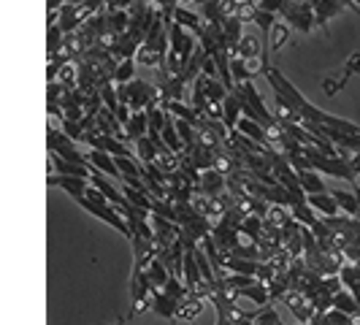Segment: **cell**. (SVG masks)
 <instances>
[{
    "label": "cell",
    "instance_id": "34",
    "mask_svg": "<svg viewBox=\"0 0 360 325\" xmlns=\"http://www.w3.org/2000/svg\"><path fill=\"white\" fill-rule=\"evenodd\" d=\"M101 103H103V108H108L111 114H117L120 101H117V84H114V82H108V84L101 87Z\"/></svg>",
    "mask_w": 360,
    "mask_h": 325
},
{
    "label": "cell",
    "instance_id": "42",
    "mask_svg": "<svg viewBox=\"0 0 360 325\" xmlns=\"http://www.w3.org/2000/svg\"><path fill=\"white\" fill-rule=\"evenodd\" d=\"M295 325H307V323H295Z\"/></svg>",
    "mask_w": 360,
    "mask_h": 325
},
{
    "label": "cell",
    "instance_id": "20",
    "mask_svg": "<svg viewBox=\"0 0 360 325\" xmlns=\"http://www.w3.org/2000/svg\"><path fill=\"white\" fill-rule=\"evenodd\" d=\"M238 234H241V238L257 244V241H260V234H263V219L255 215H244L241 217V225H238Z\"/></svg>",
    "mask_w": 360,
    "mask_h": 325
},
{
    "label": "cell",
    "instance_id": "30",
    "mask_svg": "<svg viewBox=\"0 0 360 325\" xmlns=\"http://www.w3.org/2000/svg\"><path fill=\"white\" fill-rule=\"evenodd\" d=\"M136 158H139L141 165H149V162L158 160V146L149 141V136H144V139L136 141Z\"/></svg>",
    "mask_w": 360,
    "mask_h": 325
},
{
    "label": "cell",
    "instance_id": "10",
    "mask_svg": "<svg viewBox=\"0 0 360 325\" xmlns=\"http://www.w3.org/2000/svg\"><path fill=\"white\" fill-rule=\"evenodd\" d=\"M171 22H176L179 27H184L193 38H198L203 33V19H200L198 11L193 8H184V6H176L174 14H171Z\"/></svg>",
    "mask_w": 360,
    "mask_h": 325
},
{
    "label": "cell",
    "instance_id": "13",
    "mask_svg": "<svg viewBox=\"0 0 360 325\" xmlns=\"http://www.w3.org/2000/svg\"><path fill=\"white\" fill-rule=\"evenodd\" d=\"M92 130H98V133H103V136H114V139L122 141V125H120L117 117L103 106L98 108V114H95V127H92Z\"/></svg>",
    "mask_w": 360,
    "mask_h": 325
},
{
    "label": "cell",
    "instance_id": "14",
    "mask_svg": "<svg viewBox=\"0 0 360 325\" xmlns=\"http://www.w3.org/2000/svg\"><path fill=\"white\" fill-rule=\"evenodd\" d=\"M307 203L317 212V217H323V219H330V217H339V206H336V200L330 193H320V196H307Z\"/></svg>",
    "mask_w": 360,
    "mask_h": 325
},
{
    "label": "cell",
    "instance_id": "16",
    "mask_svg": "<svg viewBox=\"0 0 360 325\" xmlns=\"http://www.w3.org/2000/svg\"><path fill=\"white\" fill-rule=\"evenodd\" d=\"M233 130H236V133H241L244 139H250V141H255V144L269 146V136H266V130H263V125H257V122H255V120H250V117H241V120L236 122Z\"/></svg>",
    "mask_w": 360,
    "mask_h": 325
},
{
    "label": "cell",
    "instance_id": "38",
    "mask_svg": "<svg viewBox=\"0 0 360 325\" xmlns=\"http://www.w3.org/2000/svg\"><path fill=\"white\" fill-rule=\"evenodd\" d=\"M352 196H355V200H358V215H355V219L360 222V184H358V181L352 184Z\"/></svg>",
    "mask_w": 360,
    "mask_h": 325
},
{
    "label": "cell",
    "instance_id": "23",
    "mask_svg": "<svg viewBox=\"0 0 360 325\" xmlns=\"http://www.w3.org/2000/svg\"><path fill=\"white\" fill-rule=\"evenodd\" d=\"M288 212H290V217H292L298 225H304V228H314V225H317V219H320L317 212H314L309 203H292Z\"/></svg>",
    "mask_w": 360,
    "mask_h": 325
},
{
    "label": "cell",
    "instance_id": "4",
    "mask_svg": "<svg viewBox=\"0 0 360 325\" xmlns=\"http://www.w3.org/2000/svg\"><path fill=\"white\" fill-rule=\"evenodd\" d=\"M279 17H282V22L288 25L290 30H292V27H295L298 33H311V30H314V11H311L309 0L307 3H290V0H285Z\"/></svg>",
    "mask_w": 360,
    "mask_h": 325
},
{
    "label": "cell",
    "instance_id": "21",
    "mask_svg": "<svg viewBox=\"0 0 360 325\" xmlns=\"http://www.w3.org/2000/svg\"><path fill=\"white\" fill-rule=\"evenodd\" d=\"M330 309H336V312H342V314H349V317H355L360 314V307L358 301L352 298V293L349 290H339L336 295H333V301H330Z\"/></svg>",
    "mask_w": 360,
    "mask_h": 325
},
{
    "label": "cell",
    "instance_id": "9",
    "mask_svg": "<svg viewBox=\"0 0 360 325\" xmlns=\"http://www.w3.org/2000/svg\"><path fill=\"white\" fill-rule=\"evenodd\" d=\"M90 184L98 190V193H101V196H103V198L108 200V203H111V206H114V209L125 203V196H122V190L117 187V181H111L108 177H103V174H95V171H92Z\"/></svg>",
    "mask_w": 360,
    "mask_h": 325
},
{
    "label": "cell",
    "instance_id": "22",
    "mask_svg": "<svg viewBox=\"0 0 360 325\" xmlns=\"http://www.w3.org/2000/svg\"><path fill=\"white\" fill-rule=\"evenodd\" d=\"M200 312H203V301H200V298H195V295H187V298L179 304L176 320H181V323H195Z\"/></svg>",
    "mask_w": 360,
    "mask_h": 325
},
{
    "label": "cell",
    "instance_id": "12",
    "mask_svg": "<svg viewBox=\"0 0 360 325\" xmlns=\"http://www.w3.org/2000/svg\"><path fill=\"white\" fill-rule=\"evenodd\" d=\"M49 184H52V187H60V190H65L73 200L84 198V193H87V187H90V181L79 179V177H49Z\"/></svg>",
    "mask_w": 360,
    "mask_h": 325
},
{
    "label": "cell",
    "instance_id": "25",
    "mask_svg": "<svg viewBox=\"0 0 360 325\" xmlns=\"http://www.w3.org/2000/svg\"><path fill=\"white\" fill-rule=\"evenodd\" d=\"M160 139H162V144L168 146L174 155H181V152H184V144H181L179 133H176V125H174V117L165 120V125H162V130H160Z\"/></svg>",
    "mask_w": 360,
    "mask_h": 325
},
{
    "label": "cell",
    "instance_id": "27",
    "mask_svg": "<svg viewBox=\"0 0 360 325\" xmlns=\"http://www.w3.org/2000/svg\"><path fill=\"white\" fill-rule=\"evenodd\" d=\"M168 276H171V274H168V269H165L160 260L155 257V260L149 263V269H146V279H149V288L155 290V293H160V290L165 288V282H168Z\"/></svg>",
    "mask_w": 360,
    "mask_h": 325
},
{
    "label": "cell",
    "instance_id": "1",
    "mask_svg": "<svg viewBox=\"0 0 360 325\" xmlns=\"http://www.w3.org/2000/svg\"><path fill=\"white\" fill-rule=\"evenodd\" d=\"M165 54H168V30H165V22L160 17H155L152 27L146 30L144 41H141V46H139L133 60L141 68H162Z\"/></svg>",
    "mask_w": 360,
    "mask_h": 325
},
{
    "label": "cell",
    "instance_id": "17",
    "mask_svg": "<svg viewBox=\"0 0 360 325\" xmlns=\"http://www.w3.org/2000/svg\"><path fill=\"white\" fill-rule=\"evenodd\" d=\"M233 54L241 57V60H260L263 44H260V38H255L252 33H241V41H238V46H236Z\"/></svg>",
    "mask_w": 360,
    "mask_h": 325
},
{
    "label": "cell",
    "instance_id": "24",
    "mask_svg": "<svg viewBox=\"0 0 360 325\" xmlns=\"http://www.w3.org/2000/svg\"><path fill=\"white\" fill-rule=\"evenodd\" d=\"M238 298H247V301H252L255 307L260 309V307H266V304H271V298H269V288L266 285H260V282H252L250 288H244V290H238L236 293Z\"/></svg>",
    "mask_w": 360,
    "mask_h": 325
},
{
    "label": "cell",
    "instance_id": "26",
    "mask_svg": "<svg viewBox=\"0 0 360 325\" xmlns=\"http://www.w3.org/2000/svg\"><path fill=\"white\" fill-rule=\"evenodd\" d=\"M328 193L333 196V200H336V206H339V212H342L344 217L358 215V200H355V196H352V193L339 190V187H333V190H328Z\"/></svg>",
    "mask_w": 360,
    "mask_h": 325
},
{
    "label": "cell",
    "instance_id": "39",
    "mask_svg": "<svg viewBox=\"0 0 360 325\" xmlns=\"http://www.w3.org/2000/svg\"><path fill=\"white\" fill-rule=\"evenodd\" d=\"M349 6H352V11H358L360 14V0H349Z\"/></svg>",
    "mask_w": 360,
    "mask_h": 325
},
{
    "label": "cell",
    "instance_id": "3",
    "mask_svg": "<svg viewBox=\"0 0 360 325\" xmlns=\"http://www.w3.org/2000/svg\"><path fill=\"white\" fill-rule=\"evenodd\" d=\"M117 101L125 103L133 114H136V111H146L149 106H160L155 84H152V82H144V79H133V82H127V84H117Z\"/></svg>",
    "mask_w": 360,
    "mask_h": 325
},
{
    "label": "cell",
    "instance_id": "33",
    "mask_svg": "<svg viewBox=\"0 0 360 325\" xmlns=\"http://www.w3.org/2000/svg\"><path fill=\"white\" fill-rule=\"evenodd\" d=\"M252 323L255 325H285L282 323V317L276 314V309L271 307V304H266V307H260L257 312H255Z\"/></svg>",
    "mask_w": 360,
    "mask_h": 325
},
{
    "label": "cell",
    "instance_id": "18",
    "mask_svg": "<svg viewBox=\"0 0 360 325\" xmlns=\"http://www.w3.org/2000/svg\"><path fill=\"white\" fill-rule=\"evenodd\" d=\"M298 181H301V190L307 193V196H320V193H328V184L323 181V177L317 174V171H298Z\"/></svg>",
    "mask_w": 360,
    "mask_h": 325
},
{
    "label": "cell",
    "instance_id": "43",
    "mask_svg": "<svg viewBox=\"0 0 360 325\" xmlns=\"http://www.w3.org/2000/svg\"><path fill=\"white\" fill-rule=\"evenodd\" d=\"M114 325H122V323H114Z\"/></svg>",
    "mask_w": 360,
    "mask_h": 325
},
{
    "label": "cell",
    "instance_id": "15",
    "mask_svg": "<svg viewBox=\"0 0 360 325\" xmlns=\"http://www.w3.org/2000/svg\"><path fill=\"white\" fill-rule=\"evenodd\" d=\"M179 304L176 298H171V295H165V293H155V298H152V314H158V317H165V320H176V312H179Z\"/></svg>",
    "mask_w": 360,
    "mask_h": 325
},
{
    "label": "cell",
    "instance_id": "31",
    "mask_svg": "<svg viewBox=\"0 0 360 325\" xmlns=\"http://www.w3.org/2000/svg\"><path fill=\"white\" fill-rule=\"evenodd\" d=\"M271 33H274V38H271L269 41V49L271 52H276V49H279V46H285V44H288V38H290V27L288 25H285V22H282V19H276V22H274V27H271Z\"/></svg>",
    "mask_w": 360,
    "mask_h": 325
},
{
    "label": "cell",
    "instance_id": "36",
    "mask_svg": "<svg viewBox=\"0 0 360 325\" xmlns=\"http://www.w3.org/2000/svg\"><path fill=\"white\" fill-rule=\"evenodd\" d=\"M290 219H292V217H290V212L285 209V206H271L269 217H266V222H269V225H274V228H279V231L288 225Z\"/></svg>",
    "mask_w": 360,
    "mask_h": 325
},
{
    "label": "cell",
    "instance_id": "8",
    "mask_svg": "<svg viewBox=\"0 0 360 325\" xmlns=\"http://www.w3.org/2000/svg\"><path fill=\"white\" fill-rule=\"evenodd\" d=\"M84 160H87L90 171H95V174H103V177H108L111 181H117V184L122 181L120 171H117V165H114V158H111V155H106V152L90 149V152L84 155Z\"/></svg>",
    "mask_w": 360,
    "mask_h": 325
},
{
    "label": "cell",
    "instance_id": "2",
    "mask_svg": "<svg viewBox=\"0 0 360 325\" xmlns=\"http://www.w3.org/2000/svg\"><path fill=\"white\" fill-rule=\"evenodd\" d=\"M238 98V103H241V117H250L255 120L257 125H263V130H269V127L276 125V114H271L269 106H266V101H263V95L255 90L252 82H241V84H233V90H231Z\"/></svg>",
    "mask_w": 360,
    "mask_h": 325
},
{
    "label": "cell",
    "instance_id": "41",
    "mask_svg": "<svg viewBox=\"0 0 360 325\" xmlns=\"http://www.w3.org/2000/svg\"><path fill=\"white\" fill-rule=\"evenodd\" d=\"M184 325H195V323H184Z\"/></svg>",
    "mask_w": 360,
    "mask_h": 325
},
{
    "label": "cell",
    "instance_id": "28",
    "mask_svg": "<svg viewBox=\"0 0 360 325\" xmlns=\"http://www.w3.org/2000/svg\"><path fill=\"white\" fill-rule=\"evenodd\" d=\"M231 79H233V84L255 82V73L250 71L247 60H241V57H236V54H231Z\"/></svg>",
    "mask_w": 360,
    "mask_h": 325
},
{
    "label": "cell",
    "instance_id": "11",
    "mask_svg": "<svg viewBox=\"0 0 360 325\" xmlns=\"http://www.w3.org/2000/svg\"><path fill=\"white\" fill-rule=\"evenodd\" d=\"M225 177L214 171V168H209V171H200L198 177V190L206 196V198H214V196H222L225 193Z\"/></svg>",
    "mask_w": 360,
    "mask_h": 325
},
{
    "label": "cell",
    "instance_id": "19",
    "mask_svg": "<svg viewBox=\"0 0 360 325\" xmlns=\"http://www.w3.org/2000/svg\"><path fill=\"white\" fill-rule=\"evenodd\" d=\"M238 120H241V103H238V98L233 92H228L225 101H222V125L228 127V133H231Z\"/></svg>",
    "mask_w": 360,
    "mask_h": 325
},
{
    "label": "cell",
    "instance_id": "32",
    "mask_svg": "<svg viewBox=\"0 0 360 325\" xmlns=\"http://www.w3.org/2000/svg\"><path fill=\"white\" fill-rule=\"evenodd\" d=\"M266 288H269V298H271V301H276V298H285V293L290 290L288 271H285V274H276V276L271 279Z\"/></svg>",
    "mask_w": 360,
    "mask_h": 325
},
{
    "label": "cell",
    "instance_id": "7",
    "mask_svg": "<svg viewBox=\"0 0 360 325\" xmlns=\"http://www.w3.org/2000/svg\"><path fill=\"white\" fill-rule=\"evenodd\" d=\"M282 301H285V307L295 314V323H307L309 325L311 320H314V314H317V312H314V304L309 301L307 295L295 293V290H288Z\"/></svg>",
    "mask_w": 360,
    "mask_h": 325
},
{
    "label": "cell",
    "instance_id": "5",
    "mask_svg": "<svg viewBox=\"0 0 360 325\" xmlns=\"http://www.w3.org/2000/svg\"><path fill=\"white\" fill-rule=\"evenodd\" d=\"M46 139H49V155H54V158H60V160H65V162H73V165H87L84 155L79 152V146L73 144L63 130H54V125H49ZM87 168H90V165H87Z\"/></svg>",
    "mask_w": 360,
    "mask_h": 325
},
{
    "label": "cell",
    "instance_id": "40",
    "mask_svg": "<svg viewBox=\"0 0 360 325\" xmlns=\"http://www.w3.org/2000/svg\"><path fill=\"white\" fill-rule=\"evenodd\" d=\"M290 3H307V0H290Z\"/></svg>",
    "mask_w": 360,
    "mask_h": 325
},
{
    "label": "cell",
    "instance_id": "29",
    "mask_svg": "<svg viewBox=\"0 0 360 325\" xmlns=\"http://www.w3.org/2000/svg\"><path fill=\"white\" fill-rule=\"evenodd\" d=\"M133 79H136V60H120L114 73H111V82L114 84H127Z\"/></svg>",
    "mask_w": 360,
    "mask_h": 325
},
{
    "label": "cell",
    "instance_id": "6",
    "mask_svg": "<svg viewBox=\"0 0 360 325\" xmlns=\"http://www.w3.org/2000/svg\"><path fill=\"white\" fill-rule=\"evenodd\" d=\"M90 17H92L90 8L63 3V6H60V11H57V27H60V33H63V36H71V33H76V30H79V27H82Z\"/></svg>",
    "mask_w": 360,
    "mask_h": 325
},
{
    "label": "cell",
    "instance_id": "37",
    "mask_svg": "<svg viewBox=\"0 0 360 325\" xmlns=\"http://www.w3.org/2000/svg\"><path fill=\"white\" fill-rule=\"evenodd\" d=\"M349 168L355 171V177H360V152H355V155L349 158Z\"/></svg>",
    "mask_w": 360,
    "mask_h": 325
},
{
    "label": "cell",
    "instance_id": "35",
    "mask_svg": "<svg viewBox=\"0 0 360 325\" xmlns=\"http://www.w3.org/2000/svg\"><path fill=\"white\" fill-rule=\"evenodd\" d=\"M160 293L171 295V298H176V301H184V298L190 295V290L184 288V282L176 279V276H168V282H165V288H162Z\"/></svg>",
    "mask_w": 360,
    "mask_h": 325
}]
</instances>
